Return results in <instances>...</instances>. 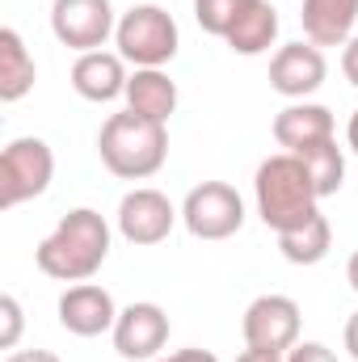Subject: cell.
<instances>
[{"instance_id": "603a6c76", "label": "cell", "mask_w": 358, "mask_h": 362, "mask_svg": "<svg viewBox=\"0 0 358 362\" xmlns=\"http://www.w3.org/2000/svg\"><path fill=\"white\" fill-rule=\"evenodd\" d=\"M287 362H337V354L321 341H299V346L287 350Z\"/></svg>"}, {"instance_id": "cb8c5ba5", "label": "cell", "mask_w": 358, "mask_h": 362, "mask_svg": "<svg viewBox=\"0 0 358 362\" xmlns=\"http://www.w3.org/2000/svg\"><path fill=\"white\" fill-rule=\"evenodd\" d=\"M342 72H346V81L358 89V34L346 42V51H342Z\"/></svg>"}, {"instance_id": "d4e9b609", "label": "cell", "mask_w": 358, "mask_h": 362, "mask_svg": "<svg viewBox=\"0 0 358 362\" xmlns=\"http://www.w3.org/2000/svg\"><path fill=\"white\" fill-rule=\"evenodd\" d=\"M156 362H219L211 350H178V354H169V358H156Z\"/></svg>"}, {"instance_id": "ba28073f", "label": "cell", "mask_w": 358, "mask_h": 362, "mask_svg": "<svg viewBox=\"0 0 358 362\" xmlns=\"http://www.w3.org/2000/svg\"><path fill=\"white\" fill-rule=\"evenodd\" d=\"M51 30L72 51H101L105 38L118 30L110 0H55L51 4Z\"/></svg>"}, {"instance_id": "83f0119b", "label": "cell", "mask_w": 358, "mask_h": 362, "mask_svg": "<svg viewBox=\"0 0 358 362\" xmlns=\"http://www.w3.org/2000/svg\"><path fill=\"white\" fill-rule=\"evenodd\" d=\"M236 362H287L282 354H270V350H245Z\"/></svg>"}, {"instance_id": "9a60e30c", "label": "cell", "mask_w": 358, "mask_h": 362, "mask_svg": "<svg viewBox=\"0 0 358 362\" xmlns=\"http://www.w3.org/2000/svg\"><path fill=\"white\" fill-rule=\"evenodd\" d=\"M304 34L316 47H342L350 42L358 21V0H304Z\"/></svg>"}, {"instance_id": "8992f818", "label": "cell", "mask_w": 358, "mask_h": 362, "mask_svg": "<svg viewBox=\"0 0 358 362\" xmlns=\"http://www.w3.org/2000/svg\"><path fill=\"white\" fill-rule=\"evenodd\" d=\"M181 223L194 240H228L245 223V202L228 181H202L185 194Z\"/></svg>"}, {"instance_id": "f1b7e54d", "label": "cell", "mask_w": 358, "mask_h": 362, "mask_svg": "<svg viewBox=\"0 0 358 362\" xmlns=\"http://www.w3.org/2000/svg\"><path fill=\"white\" fill-rule=\"evenodd\" d=\"M346 282L354 286V295H358V253H350V262H346Z\"/></svg>"}, {"instance_id": "f546056e", "label": "cell", "mask_w": 358, "mask_h": 362, "mask_svg": "<svg viewBox=\"0 0 358 362\" xmlns=\"http://www.w3.org/2000/svg\"><path fill=\"white\" fill-rule=\"evenodd\" d=\"M346 139H350V152H358V110L350 114V127H346Z\"/></svg>"}, {"instance_id": "8fae6325", "label": "cell", "mask_w": 358, "mask_h": 362, "mask_svg": "<svg viewBox=\"0 0 358 362\" xmlns=\"http://www.w3.org/2000/svg\"><path fill=\"white\" fill-rule=\"evenodd\" d=\"M325 72H329V64H325L316 42H287L270 59V89L291 97V101H304L308 93L325 85Z\"/></svg>"}, {"instance_id": "5bb4252c", "label": "cell", "mask_w": 358, "mask_h": 362, "mask_svg": "<svg viewBox=\"0 0 358 362\" xmlns=\"http://www.w3.org/2000/svg\"><path fill=\"white\" fill-rule=\"evenodd\" d=\"M274 139L287 152H304L312 144H325V139H333V114L325 105H316V101H295V105L278 110Z\"/></svg>"}, {"instance_id": "7a4b0ae2", "label": "cell", "mask_w": 358, "mask_h": 362, "mask_svg": "<svg viewBox=\"0 0 358 362\" xmlns=\"http://www.w3.org/2000/svg\"><path fill=\"white\" fill-rule=\"evenodd\" d=\"M97 152L114 177L144 181L161 173V165L169 156V131H165V122H152L135 110H122V114L105 118V127L97 135Z\"/></svg>"}, {"instance_id": "2e32d148", "label": "cell", "mask_w": 358, "mask_h": 362, "mask_svg": "<svg viewBox=\"0 0 358 362\" xmlns=\"http://www.w3.org/2000/svg\"><path fill=\"white\" fill-rule=\"evenodd\" d=\"M127 110L152 122H169L178 110V85L161 68H135V76L127 81Z\"/></svg>"}, {"instance_id": "44dd1931", "label": "cell", "mask_w": 358, "mask_h": 362, "mask_svg": "<svg viewBox=\"0 0 358 362\" xmlns=\"http://www.w3.org/2000/svg\"><path fill=\"white\" fill-rule=\"evenodd\" d=\"M241 8H245V0H194V21L207 34L228 38V30H232V21H236Z\"/></svg>"}, {"instance_id": "ac0fdd59", "label": "cell", "mask_w": 358, "mask_h": 362, "mask_svg": "<svg viewBox=\"0 0 358 362\" xmlns=\"http://www.w3.org/2000/svg\"><path fill=\"white\" fill-rule=\"evenodd\" d=\"M34 89V55L13 25L0 30V101H21Z\"/></svg>"}, {"instance_id": "e0dca14e", "label": "cell", "mask_w": 358, "mask_h": 362, "mask_svg": "<svg viewBox=\"0 0 358 362\" xmlns=\"http://www.w3.org/2000/svg\"><path fill=\"white\" fill-rule=\"evenodd\" d=\"M274 38H278V13H274V4L270 0H245V8L236 13V21H232V30H228V47L236 51V55H262L274 47Z\"/></svg>"}, {"instance_id": "d6986e66", "label": "cell", "mask_w": 358, "mask_h": 362, "mask_svg": "<svg viewBox=\"0 0 358 362\" xmlns=\"http://www.w3.org/2000/svg\"><path fill=\"white\" fill-rule=\"evenodd\" d=\"M329 245H333V228H329V219L321 211L308 223H299L291 232H278V249H282V257L291 266H316V262H325Z\"/></svg>"}, {"instance_id": "52a82bcc", "label": "cell", "mask_w": 358, "mask_h": 362, "mask_svg": "<svg viewBox=\"0 0 358 362\" xmlns=\"http://www.w3.org/2000/svg\"><path fill=\"white\" fill-rule=\"evenodd\" d=\"M299 303L287 295H258L245 308V346L249 350H270V354H287L291 346H299Z\"/></svg>"}, {"instance_id": "9c48e42d", "label": "cell", "mask_w": 358, "mask_h": 362, "mask_svg": "<svg viewBox=\"0 0 358 362\" xmlns=\"http://www.w3.org/2000/svg\"><path fill=\"white\" fill-rule=\"evenodd\" d=\"M169 346V316L156 303H131L114 320V350L127 362H156Z\"/></svg>"}, {"instance_id": "5b68a950", "label": "cell", "mask_w": 358, "mask_h": 362, "mask_svg": "<svg viewBox=\"0 0 358 362\" xmlns=\"http://www.w3.org/2000/svg\"><path fill=\"white\" fill-rule=\"evenodd\" d=\"M55 177V156L42 139H13L0 152V211H13L38 194H47V185Z\"/></svg>"}, {"instance_id": "6da1fadb", "label": "cell", "mask_w": 358, "mask_h": 362, "mask_svg": "<svg viewBox=\"0 0 358 362\" xmlns=\"http://www.w3.org/2000/svg\"><path fill=\"white\" fill-rule=\"evenodd\" d=\"M105 257H110V223L93 206L68 211L55 223V232L34 249L38 270L55 282H89L105 266Z\"/></svg>"}, {"instance_id": "277c9868", "label": "cell", "mask_w": 358, "mask_h": 362, "mask_svg": "<svg viewBox=\"0 0 358 362\" xmlns=\"http://www.w3.org/2000/svg\"><path fill=\"white\" fill-rule=\"evenodd\" d=\"M178 21L161 4H135L118 17L114 47L135 68H165L178 55Z\"/></svg>"}, {"instance_id": "30bf717a", "label": "cell", "mask_w": 358, "mask_h": 362, "mask_svg": "<svg viewBox=\"0 0 358 362\" xmlns=\"http://www.w3.org/2000/svg\"><path fill=\"white\" fill-rule=\"evenodd\" d=\"M173 223H178V211H173V202L161 189L144 185V189H131L118 202V232H122V240H131L139 249L161 245L173 232Z\"/></svg>"}, {"instance_id": "7402d4cb", "label": "cell", "mask_w": 358, "mask_h": 362, "mask_svg": "<svg viewBox=\"0 0 358 362\" xmlns=\"http://www.w3.org/2000/svg\"><path fill=\"white\" fill-rule=\"evenodd\" d=\"M21 329H25V320H21V303H17L13 295H0V350H17Z\"/></svg>"}, {"instance_id": "3957f363", "label": "cell", "mask_w": 358, "mask_h": 362, "mask_svg": "<svg viewBox=\"0 0 358 362\" xmlns=\"http://www.w3.org/2000/svg\"><path fill=\"white\" fill-rule=\"evenodd\" d=\"M253 194H258V215L262 223L274 232H291L299 223H308L316 215V181L308 173V165L291 152H278L258 165V177H253Z\"/></svg>"}, {"instance_id": "4316f807", "label": "cell", "mask_w": 358, "mask_h": 362, "mask_svg": "<svg viewBox=\"0 0 358 362\" xmlns=\"http://www.w3.org/2000/svg\"><path fill=\"white\" fill-rule=\"evenodd\" d=\"M346 350H350V358L358 362V312L346 320Z\"/></svg>"}, {"instance_id": "7c38bea8", "label": "cell", "mask_w": 358, "mask_h": 362, "mask_svg": "<svg viewBox=\"0 0 358 362\" xmlns=\"http://www.w3.org/2000/svg\"><path fill=\"white\" fill-rule=\"evenodd\" d=\"M118 308L114 295L97 282H76L59 295V325L72 337H97V333H114Z\"/></svg>"}, {"instance_id": "484cf974", "label": "cell", "mask_w": 358, "mask_h": 362, "mask_svg": "<svg viewBox=\"0 0 358 362\" xmlns=\"http://www.w3.org/2000/svg\"><path fill=\"white\" fill-rule=\"evenodd\" d=\"M4 362H59L51 350H17V354H8Z\"/></svg>"}, {"instance_id": "4fadbf2b", "label": "cell", "mask_w": 358, "mask_h": 362, "mask_svg": "<svg viewBox=\"0 0 358 362\" xmlns=\"http://www.w3.org/2000/svg\"><path fill=\"white\" fill-rule=\"evenodd\" d=\"M127 59L118 51H85L72 64V89L81 93L85 101H114L127 97Z\"/></svg>"}, {"instance_id": "ffe728a7", "label": "cell", "mask_w": 358, "mask_h": 362, "mask_svg": "<svg viewBox=\"0 0 358 362\" xmlns=\"http://www.w3.org/2000/svg\"><path fill=\"white\" fill-rule=\"evenodd\" d=\"M291 156H299V160L308 165V173H312V181H316V194H321V198H329V194L342 189V181H346V156H342L337 139L312 144V148L291 152Z\"/></svg>"}]
</instances>
